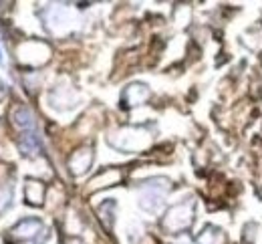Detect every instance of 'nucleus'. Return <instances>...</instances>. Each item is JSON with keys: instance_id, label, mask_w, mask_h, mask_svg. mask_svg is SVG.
<instances>
[{"instance_id": "obj_1", "label": "nucleus", "mask_w": 262, "mask_h": 244, "mask_svg": "<svg viewBox=\"0 0 262 244\" xmlns=\"http://www.w3.org/2000/svg\"><path fill=\"white\" fill-rule=\"evenodd\" d=\"M192 224V204H178L167 212L164 220V228L169 232H182Z\"/></svg>"}, {"instance_id": "obj_2", "label": "nucleus", "mask_w": 262, "mask_h": 244, "mask_svg": "<svg viewBox=\"0 0 262 244\" xmlns=\"http://www.w3.org/2000/svg\"><path fill=\"white\" fill-rule=\"evenodd\" d=\"M149 89H147V85H143V83H133L129 87H125V91H123V95H121V101L125 107H135V105H141L145 103L147 99H149Z\"/></svg>"}, {"instance_id": "obj_3", "label": "nucleus", "mask_w": 262, "mask_h": 244, "mask_svg": "<svg viewBox=\"0 0 262 244\" xmlns=\"http://www.w3.org/2000/svg\"><path fill=\"white\" fill-rule=\"evenodd\" d=\"M38 232H42V222H40L38 218H25V220H20V222L10 230V234H12L14 238H23V240L33 238Z\"/></svg>"}, {"instance_id": "obj_4", "label": "nucleus", "mask_w": 262, "mask_h": 244, "mask_svg": "<svg viewBox=\"0 0 262 244\" xmlns=\"http://www.w3.org/2000/svg\"><path fill=\"white\" fill-rule=\"evenodd\" d=\"M91 162H93V151L87 149V147H83V149H79V151L73 153V158L69 160V168H71V172L75 175H81L89 170Z\"/></svg>"}, {"instance_id": "obj_5", "label": "nucleus", "mask_w": 262, "mask_h": 244, "mask_svg": "<svg viewBox=\"0 0 262 244\" xmlns=\"http://www.w3.org/2000/svg\"><path fill=\"white\" fill-rule=\"evenodd\" d=\"M12 119H14V123L23 129V134H25V131H34L36 121H34V115L31 113L29 107H18V109L14 111V115H12Z\"/></svg>"}, {"instance_id": "obj_6", "label": "nucleus", "mask_w": 262, "mask_h": 244, "mask_svg": "<svg viewBox=\"0 0 262 244\" xmlns=\"http://www.w3.org/2000/svg\"><path fill=\"white\" fill-rule=\"evenodd\" d=\"M20 153L25 156H36L40 151V141H38V136L36 131H25L20 136Z\"/></svg>"}, {"instance_id": "obj_7", "label": "nucleus", "mask_w": 262, "mask_h": 244, "mask_svg": "<svg viewBox=\"0 0 262 244\" xmlns=\"http://www.w3.org/2000/svg\"><path fill=\"white\" fill-rule=\"evenodd\" d=\"M25 196H27V202L29 204H40L42 202V196H45V186L36 180H29L27 182V188H25Z\"/></svg>"}, {"instance_id": "obj_8", "label": "nucleus", "mask_w": 262, "mask_h": 244, "mask_svg": "<svg viewBox=\"0 0 262 244\" xmlns=\"http://www.w3.org/2000/svg\"><path fill=\"white\" fill-rule=\"evenodd\" d=\"M113 210H115V202L113 200H109V202H105L101 208H99V214H101V220L107 224V228H111L113 226Z\"/></svg>"}, {"instance_id": "obj_9", "label": "nucleus", "mask_w": 262, "mask_h": 244, "mask_svg": "<svg viewBox=\"0 0 262 244\" xmlns=\"http://www.w3.org/2000/svg\"><path fill=\"white\" fill-rule=\"evenodd\" d=\"M12 192H14L12 190V184L0 188V214L12 204Z\"/></svg>"}, {"instance_id": "obj_10", "label": "nucleus", "mask_w": 262, "mask_h": 244, "mask_svg": "<svg viewBox=\"0 0 262 244\" xmlns=\"http://www.w3.org/2000/svg\"><path fill=\"white\" fill-rule=\"evenodd\" d=\"M69 244H83V242H81L79 238H73V240H71V242H69Z\"/></svg>"}]
</instances>
